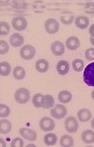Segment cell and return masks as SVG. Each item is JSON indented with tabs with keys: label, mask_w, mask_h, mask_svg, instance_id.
Returning a JSON list of instances; mask_svg holds the SVG:
<instances>
[{
	"label": "cell",
	"mask_w": 94,
	"mask_h": 147,
	"mask_svg": "<svg viewBox=\"0 0 94 147\" xmlns=\"http://www.w3.org/2000/svg\"><path fill=\"white\" fill-rule=\"evenodd\" d=\"M14 98L19 104H26L30 98V92L27 88H19L14 94Z\"/></svg>",
	"instance_id": "6da1fadb"
},
{
	"label": "cell",
	"mask_w": 94,
	"mask_h": 147,
	"mask_svg": "<svg viewBox=\"0 0 94 147\" xmlns=\"http://www.w3.org/2000/svg\"><path fill=\"white\" fill-rule=\"evenodd\" d=\"M84 82L89 86H94V62L89 64L84 70Z\"/></svg>",
	"instance_id": "7a4b0ae2"
},
{
	"label": "cell",
	"mask_w": 94,
	"mask_h": 147,
	"mask_svg": "<svg viewBox=\"0 0 94 147\" xmlns=\"http://www.w3.org/2000/svg\"><path fill=\"white\" fill-rule=\"evenodd\" d=\"M36 55V48L34 46L27 44L24 45L20 50V56L25 60H30Z\"/></svg>",
	"instance_id": "3957f363"
},
{
	"label": "cell",
	"mask_w": 94,
	"mask_h": 147,
	"mask_svg": "<svg viewBox=\"0 0 94 147\" xmlns=\"http://www.w3.org/2000/svg\"><path fill=\"white\" fill-rule=\"evenodd\" d=\"M44 28L45 31L50 35H54L57 33V31L59 29V22L54 19V18H50L45 22L44 24Z\"/></svg>",
	"instance_id": "277c9868"
},
{
	"label": "cell",
	"mask_w": 94,
	"mask_h": 147,
	"mask_svg": "<svg viewBox=\"0 0 94 147\" xmlns=\"http://www.w3.org/2000/svg\"><path fill=\"white\" fill-rule=\"evenodd\" d=\"M67 114V108L62 104H57L51 110V115L55 119H62Z\"/></svg>",
	"instance_id": "5b68a950"
},
{
	"label": "cell",
	"mask_w": 94,
	"mask_h": 147,
	"mask_svg": "<svg viewBox=\"0 0 94 147\" xmlns=\"http://www.w3.org/2000/svg\"><path fill=\"white\" fill-rule=\"evenodd\" d=\"M65 129H66L69 133H74L78 129V121L75 117L70 116L65 120Z\"/></svg>",
	"instance_id": "8992f818"
},
{
	"label": "cell",
	"mask_w": 94,
	"mask_h": 147,
	"mask_svg": "<svg viewBox=\"0 0 94 147\" xmlns=\"http://www.w3.org/2000/svg\"><path fill=\"white\" fill-rule=\"evenodd\" d=\"M12 26L13 27V29H15L17 31H23L25 29H27V22L24 17L17 16V17H14L12 19Z\"/></svg>",
	"instance_id": "52a82bcc"
},
{
	"label": "cell",
	"mask_w": 94,
	"mask_h": 147,
	"mask_svg": "<svg viewBox=\"0 0 94 147\" xmlns=\"http://www.w3.org/2000/svg\"><path fill=\"white\" fill-rule=\"evenodd\" d=\"M40 127L42 131H52L55 128V121L49 117H42L40 121Z\"/></svg>",
	"instance_id": "ba28073f"
},
{
	"label": "cell",
	"mask_w": 94,
	"mask_h": 147,
	"mask_svg": "<svg viewBox=\"0 0 94 147\" xmlns=\"http://www.w3.org/2000/svg\"><path fill=\"white\" fill-rule=\"evenodd\" d=\"M20 134L23 138H25L27 141H30V142H35L36 139H37V133L31 128H28V127H22L20 128Z\"/></svg>",
	"instance_id": "9c48e42d"
},
{
	"label": "cell",
	"mask_w": 94,
	"mask_h": 147,
	"mask_svg": "<svg viewBox=\"0 0 94 147\" xmlns=\"http://www.w3.org/2000/svg\"><path fill=\"white\" fill-rule=\"evenodd\" d=\"M51 52L53 53L54 55L56 56H60L62 55L65 52V46L63 42L59 40L54 41L51 44Z\"/></svg>",
	"instance_id": "30bf717a"
},
{
	"label": "cell",
	"mask_w": 94,
	"mask_h": 147,
	"mask_svg": "<svg viewBox=\"0 0 94 147\" xmlns=\"http://www.w3.org/2000/svg\"><path fill=\"white\" fill-rule=\"evenodd\" d=\"M25 43V38L22 35L19 33H14L10 37V44L12 46V47H21L23 46Z\"/></svg>",
	"instance_id": "8fae6325"
},
{
	"label": "cell",
	"mask_w": 94,
	"mask_h": 147,
	"mask_svg": "<svg viewBox=\"0 0 94 147\" xmlns=\"http://www.w3.org/2000/svg\"><path fill=\"white\" fill-rule=\"evenodd\" d=\"M65 45H66V47L69 50H71V51H74V50L78 49L79 46H80V40H79V38L77 37L72 36V37L67 38L66 42H65Z\"/></svg>",
	"instance_id": "7c38bea8"
},
{
	"label": "cell",
	"mask_w": 94,
	"mask_h": 147,
	"mask_svg": "<svg viewBox=\"0 0 94 147\" xmlns=\"http://www.w3.org/2000/svg\"><path fill=\"white\" fill-rule=\"evenodd\" d=\"M75 26H76L79 29H86L89 24V19L87 16L80 15L75 18Z\"/></svg>",
	"instance_id": "4fadbf2b"
},
{
	"label": "cell",
	"mask_w": 94,
	"mask_h": 147,
	"mask_svg": "<svg viewBox=\"0 0 94 147\" xmlns=\"http://www.w3.org/2000/svg\"><path fill=\"white\" fill-rule=\"evenodd\" d=\"M77 117H78V119L80 122L86 123V122H88V121H89L90 119H91V112H90L89 109L83 108V109L78 111Z\"/></svg>",
	"instance_id": "5bb4252c"
},
{
	"label": "cell",
	"mask_w": 94,
	"mask_h": 147,
	"mask_svg": "<svg viewBox=\"0 0 94 147\" xmlns=\"http://www.w3.org/2000/svg\"><path fill=\"white\" fill-rule=\"evenodd\" d=\"M12 122L7 119L0 120V133L1 134H8L12 131Z\"/></svg>",
	"instance_id": "9a60e30c"
},
{
	"label": "cell",
	"mask_w": 94,
	"mask_h": 147,
	"mask_svg": "<svg viewBox=\"0 0 94 147\" xmlns=\"http://www.w3.org/2000/svg\"><path fill=\"white\" fill-rule=\"evenodd\" d=\"M35 67L39 72L44 73L49 69V62L45 59H39L35 64Z\"/></svg>",
	"instance_id": "2e32d148"
},
{
	"label": "cell",
	"mask_w": 94,
	"mask_h": 147,
	"mask_svg": "<svg viewBox=\"0 0 94 147\" xmlns=\"http://www.w3.org/2000/svg\"><path fill=\"white\" fill-rule=\"evenodd\" d=\"M57 70L60 75H66L70 70V64L67 61L60 60L57 65Z\"/></svg>",
	"instance_id": "e0dca14e"
},
{
	"label": "cell",
	"mask_w": 94,
	"mask_h": 147,
	"mask_svg": "<svg viewBox=\"0 0 94 147\" xmlns=\"http://www.w3.org/2000/svg\"><path fill=\"white\" fill-rule=\"evenodd\" d=\"M57 98H59V100L60 103H69L73 98V95H72V93L68 90H63L61 91L59 96H57Z\"/></svg>",
	"instance_id": "ac0fdd59"
},
{
	"label": "cell",
	"mask_w": 94,
	"mask_h": 147,
	"mask_svg": "<svg viewBox=\"0 0 94 147\" xmlns=\"http://www.w3.org/2000/svg\"><path fill=\"white\" fill-rule=\"evenodd\" d=\"M81 139L85 143H92L94 142V131L91 129L85 130L81 135Z\"/></svg>",
	"instance_id": "d6986e66"
},
{
	"label": "cell",
	"mask_w": 94,
	"mask_h": 147,
	"mask_svg": "<svg viewBox=\"0 0 94 147\" xmlns=\"http://www.w3.org/2000/svg\"><path fill=\"white\" fill-rule=\"evenodd\" d=\"M10 72H12V67H10V65L8 62H6V61H2L0 63V75L3 77H6L9 74H10Z\"/></svg>",
	"instance_id": "ffe728a7"
},
{
	"label": "cell",
	"mask_w": 94,
	"mask_h": 147,
	"mask_svg": "<svg viewBox=\"0 0 94 147\" xmlns=\"http://www.w3.org/2000/svg\"><path fill=\"white\" fill-rule=\"evenodd\" d=\"M60 145L62 147H71L74 145V138L72 137L71 135H63L62 137L60 138Z\"/></svg>",
	"instance_id": "44dd1931"
},
{
	"label": "cell",
	"mask_w": 94,
	"mask_h": 147,
	"mask_svg": "<svg viewBox=\"0 0 94 147\" xmlns=\"http://www.w3.org/2000/svg\"><path fill=\"white\" fill-rule=\"evenodd\" d=\"M13 77L16 79V80H23L26 77V70L23 67L17 66L14 67V69L12 71Z\"/></svg>",
	"instance_id": "7402d4cb"
},
{
	"label": "cell",
	"mask_w": 94,
	"mask_h": 147,
	"mask_svg": "<svg viewBox=\"0 0 94 147\" xmlns=\"http://www.w3.org/2000/svg\"><path fill=\"white\" fill-rule=\"evenodd\" d=\"M57 137L55 133H48L44 136V138H43V142H44L45 144L48 146L55 145L57 143Z\"/></svg>",
	"instance_id": "603a6c76"
},
{
	"label": "cell",
	"mask_w": 94,
	"mask_h": 147,
	"mask_svg": "<svg viewBox=\"0 0 94 147\" xmlns=\"http://www.w3.org/2000/svg\"><path fill=\"white\" fill-rule=\"evenodd\" d=\"M55 107V98L51 95H45L44 96V100H43V109H50Z\"/></svg>",
	"instance_id": "cb8c5ba5"
},
{
	"label": "cell",
	"mask_w": 94,
	"mask_h": 147,
	"mask_svg": "<svg viewBox=\"0 0 94 147\" xmlns=\"http://www.w3.org/2000/svg\"><path fill=\"white\" fill-rule=\"evenodd\" d=\"M43 100H44V96L38 93V94L34 95L32 103H33L34 107H36V108H42L43 106Z\"/></svg>",
	"instance_id": "d4e9b609"
},
{
	"label": "cell",
	"mask_w": 94,
	"mask_h": 147,
	"mask_svg": "<svg viewBox=\"0 0 94 147\" xmlns=\"http://www.w3.org/2000/svg\"><path fill=\"white\" fill-rule=\"evenodd\" d=\"M74 14L71 12L64 13L63 15H61L60 17V21L63 23V24H66V26L71 24L74 22Z\"/></svg>",
	"instance_id": "484cf974"
},
{
	"label": "cell",
	"mask_w": 94,
	"mask_h": 147,
	"mask_svg": "<svg viewBox=\"0 0 94 147\" xmlns=\"http://www.w3.org/2000/svg\"><path fill=\"white\" fill-rule=\"evenodd\" d=\"M10 31V26L5 22V21H1L0 22V35L1 36H7Z\"/></svg>",
	"instance_id": "4316f807"
},
{
	"label": "cell",
	"mask_w": 94,
	"mask_h": 147,
	"mask_svg": "<svg viewBox=\"0 0 94 147\" xmlns=\"http://www.w3.org/2000/svg\"><path fill=\"white\" fill-rule=\"evenodd\" d=\"M73 69L76 72H81L84 69V62L81 59H74L73 61Z\"/></svg>",
	"instance_id": "83f0119b"
},
{
	"label": "cell",
	"mask_w": 94,
	"mask_h": 147,
	"mask_svg": "<svg viewBox=\"0 0 94 147\" xmlns=\"http://www.w3.org/2000/svg\"><path fill=\"white\" fill-rule=\"evenodd\" d=\"M10 109L5 104H0V116L1 118H6L10 115Z\"/></svg>",
	"instance_id": "f1b7e54d"
},
{
	"label": "cell",
	"mask_w": 94,
	"mask_h": 147,
	"mask_svg": "<svg viewBox=\"0 0 94 147\" xmlns=\"http://www.w3.org/2000/svg\"><path fill=\"white\" fill-rule=\"evenodd\" d=\"M10 51V45L5 40H0V55H4Z\"/></svg>",
	"instance_id": "f546056e"
},
{
	"label": "cell",
	"mask_w": 94,
	"mask_h": 147,
	"mask_svg": "<svg viewBox=\"0 0 94 147\" xmlns=\"http://www.w3.org/2000/svg\"><path fill=\"white\" fill-rule=\"evenodd\" d=\"M24 145H25L24 141L19 137L14 138L12 141V142H10V146L12 147H23Z\"/></svg>",
	"instance_id": "4dcf8cb0"
},
{
	"label": "cell",
	"mask_w": 94,
	"mask_h": 147,
	"mask_svg": "<svg viewBox=\"0 0 94 147\" xmlns=\"http://www.w3.org/2000/svg\"><path fill=\"white\" fill-rule=\"evenodd\" d=\"M86 58L87 60L89 61H94V48H89L86 50Z\"/></svg>",
	"instance_id": "1f68e13d"
},
{
	"label": "cell",
	"mask_w": 94,
	"mask_h": 147,
	"mask_svg": "<svg viewBox=\"0 0 94 147\" xmlns=\"http://www.w3.org/2000/svg\"><path fill=\"white\" fill-rule=\"evenodd\" d=\"M89 35L91 36V38H94V24H92L91 26H89Z\"/></svg>",
	"instance_id": "d6a6232c"
},
{
	"label": "cell",
	"mask_w": 94,
	"mask_h": 147,
	"mask_svg": "<svg viewBox=\"0 0 94 147\" xmlns=\"http://www.w3.org/2000/svg\"><path fill=\"white\" fill-rule=\"evenodd\" d=\"M0 142H1V146H2V147H5V146H6V142H5V141H4V139L1 138V139H0Z\"/></svg>",
	"instance_id": "836d02e7"
},
{
	"label": "cell",
	"mask_w": 94,
	"mask_h": 147,
	"mask_svg": "<svg viewBox=\"0 0 94 147\" xmlns=\"http://www.w3.org/2000/svg\"><path fill=\"white\" fill-rule=\"evenodd\" d=\"M89 41H90V43H91V44L94 46V38H91V37H90V38H89Z\"/></svg>",
	"instance_id": "e575fe53"
},
{
	"label": "cell",
	"mask_w": 94,
	"mask_h": 147,
	"mask_svg": "<svg viewBox=\"0 0 94 147\" xmlns=\"http://www.w3.org/2000/svg\"><path fill=\"white\" fill-rule=\"evenodd\" d=\"M91 127H92L93 129H94V118H93V119L91 120Z\"/></svg>",
	"instance_id": "d590c367"
},
{
	"label": "cell",
	"mask_w": 94,
	"mask_h": 147,
	"mask_svg": "<svg viewBox=\"0 0 94 147\" xmlns=\"http://www.w3.org/2000/svg\"><path fill=\"white\" fill-rule=\"evenodd\" d=\"M91 98H92V99L94 100V90H93V91L91 92Z\"/></svg>",
	"instance_id": "8d00e7d4"
},
{
	"label": "cell",
	"mask_w": 94,
	"mask_h": 147,
	"mask_svg": "<svg viewBox=\"0 0 94 147\" xmlns=\"http://www.w3.org/2000/svg\"><path fill=\"white\" fill-rule=\"evenodd\" d=\"M27 146H34V147H35L36 145H35V144H28Z\"/></svg>",
	"instance_id": "74e56055"
}]
</instances>
